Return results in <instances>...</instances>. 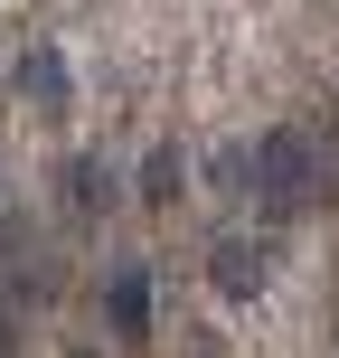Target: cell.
I'll return each mask as SVG.
<instances>
[{"label": "cell", "instance_id": "7a4b0ae2", "mask_svg": "<svg viewBox=\"0 0 339 358\" xmlns=\"http://www.w3.org/2000/svg\"><path fill=\"white\" fill-rule=\"evenodd\" d=\"M264 264H273V255L254 245V236H217V255H208V283L226 292V302H245V292H264Z\"/></svg>", "mask_w": 339, "mask_h": 358}, {"label": "cell", "instance_id": "277c9868", "mask_svg": "<svg viewBox=\"0 0 339 358\" xmlns=\"http://www.w3.org/2000/svg\"><path fill=\"white\" fill-rule=\"evenodd\" d=\"M104 311H113V330H123V340H142V330H151V273H113Z\"/></svg>", "mask_w": 339, "mask_h": 358}, {"label": "cell", "instance_id": "52a82bcc", "mask_svg": "<svg viewBox=\"0 0 339 358\" xmlns=\"http://www.w3.org/2000/svg\"><path fill=\"white\" fill-rule=\"evenodd\" d=\"M0 358H10V321H0Z\"/></svg>", "mask_w": 339, "mask_h": 358}, {"label": "cell", "instance_id": "8992f818", "mask_svg": "<svg viewBox=\"0 0 339 358\" xmlns=\"http://www.w3.org/2000/svg\"><path fill=\"white\" fill-rule=\"evenodd\" d=\"M142 198H179V161H170V151L142 161Z\"/></svg>", "mask_w": 339, "mask_h": 358}, {"label": "cell", "instance_id": "5b68a950", "mask_svg": "<svg viewBox=\"0 0 339 358\" xmlns=\"http://www.w3.org/2000/svg\"><path fill=\"white\" fill-rule=\"evenodd\" d=\"M208 179H217V198H254V151H217Z\"/></svg>", "mask_w": 339, "mask_h": 358}, {"label": "cell", "instance_id": "6da1fadb", "mask_svg": "<svg viewBox=\"0 0 339 358\" xmlns=\"http://www.w3.org/2000/svg\"><path fill=\"white\" fill-rule=\"evenodd\" d=\"M302 189H311V151H302V132L254 142V208H264V227H283V217L302 208Z\"/></svg>", "mask_w": 339, "mask_h": 358}, {"label": "cell", "instance_id": "3957f363", "mask_svg": "<svg viewBox=\"0 0 339 358\" xmlns=\"http://www.w3.org/2000/svg\"><path fill=\"white\" fill-rule=\"evenodd\" d=\"M19 94H29L38 113H57V104H66V57H57V48H29V57H19Z\"/></svg>", "mask_w": 339, "mask_h": 358}]
</instances>
